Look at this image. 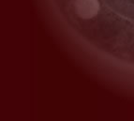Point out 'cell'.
<instances>
[{
    "instance_id": "6da1fadb",
    "label": "cell",
    "mask_w": 134,
    "mask_h": 121,
    "mask_svg": "<svg viewBox=\"0 0 134 121\" xmlns=\"http://www.w3.org/2000/svg\"><path fill=\"white\" fill-rule=\"evenodd\" d=\"M76 13L83 19H90L98 13L99 5L97 0H75Z\"/></svg>"
}]
</instances>
